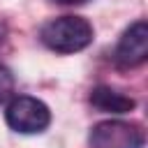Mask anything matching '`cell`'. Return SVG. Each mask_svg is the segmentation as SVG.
<instances>
[{
	"label": "cell",
	"instance_id": "cell-3",
	"mask_svg": "<svg viewBox=\"0 0 148 148\" xmlns=\"http://www.w3.org/2000/svg\"><path fill=\"white\" fill-rule=\"evenodd\" d=\"M90 148H143V130L125 120H102L90 127Z\"/></svg>",
	"mask_w": 148,
	"mask_h": 148
},
{
	"label": "cell",
	"instance_id": "cell-4",
	"mask_svg": "<svg viewBox=\"0 0 148 148\" xmlns=\"http://www.w3.org/2000/svg\"><path fill=\"white\" fill-rule=\"evenodd\" d=\"M146 58H148V25H146V21H136L118 39L113 60L118 67L132 69V67L143 65Z\"/></svg>",
	"mask_w": 148,
	"mask_h": 148
},
{
	"label": "cell",
	"instance_id": "cell-2",
	"mask_svg": "<svg viewBox=\"0 0 148 148\" xmlns=\"http://www.w3.org/2000/svg\"><path fill=\"white\" fill-rule=\"evenodd\" d=\"M5 120L18 134H42L51 125V109L32 95H18L9 99Z\"/></svg>",
	"mask_w": 148,
	"mask_h": 148
},
{
	"label": "cell",
	"instance_id": "cell-7",
	"mask_svg": "<svg viewBox=\"0 0 148 148\" xmlns=\"http://www.w3.org/2000/svg\"><path fill=\"white\" fill-rule=\"evenodd\" d=\"M53 2H58V5H83L88 0H53Z\"/></svg>",
	"mask_w": 148,
	"mask_h": 148
},
{
	"label": "cell",
	"instance_id": "cell-6",
	"mask_svg": "<svg viewBox=\"0 0 148 148\" xmlns=\"http://www.w3.org/2000/svg\"><path fill=\"white\" fill-rule=\"evenodd\" d=\"M14 92V76L12 72L0 62V104H5Z\"/></svg>",
	"mask_w": 148,
	"mask_h": 148
},
{
	"label": "cell",
	"instance_id": "cell-5",
	"mask_svg": "<svg viewBox=\"0 0 148 148\" xmlns=\"http://www.w3.org/2000/svg\"><path fill=\"white\" fill-rule=\"evenodd\" d=\"M90 104L95 109L104 111V113H116V116L130 113L136 106V102L132 97H127V95H123V92H118L109 86H95L90 90Z\"/></svg>",
	"mask_w": 148,
	"mask_h": 148
},
{
	"label": "cell",
	"instance_id": "cell-8",
	"mask_svg": "<svg viewBox=\"0 0 148 148\" xmlns=\"http://www.w3.org/2000/svg\"><path fill=\"white\" fill-rule=\"evenodd\" d=\"M5 37H7V23H5V21H0V44L5 42Z\"/></svg>",
	"mask_w": 148,
	"mask_h": 148
},
{
	"label": "cell",
	"instance_id": "cell-1",
	"mask_svg": "<svg viewBox=\"0 0 148 148\" xmlns=\"http://www.w3.org/2000/svg\"><path fill=\"white\" fill-rule=\"evenodd\" d=\"M95 32L83 16H58L42 25L39 39L56 53H79L90 46Z\"/></svg>",
	"mask_w": 148,
	"mask_h": 148
}]
</instances>
